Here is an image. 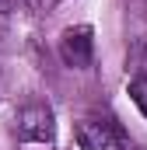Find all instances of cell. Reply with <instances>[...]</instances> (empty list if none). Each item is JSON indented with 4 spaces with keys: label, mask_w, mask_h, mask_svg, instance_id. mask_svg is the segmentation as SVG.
<instances>
[{
    "label": "cell",
    "mask_w": 147,
    "mask_h": 150,
    "mask_svg": "<svg viewBox=\"0 0 147 150\" xmlns=\"http://www.w3.org/2000/svg\"><path fill=\"white\" fill-rule=\"evenodd\" d=\"M74 136L81 150H133V140L126 136V129L116 119H102V115L81 119Z\"/></svg>",
    "instance_id": "2"
},
{
    "label": "cell",
    "mask_w": 147,
    "mask_h": 150,
    "mask_svg": "<svg viewBox=\"0 0 147 150\" xmlns=\"http://www.w3.org/2000/svg\"><path fill=\"white\" fill-rule=\"evenodd\" d=\"M11 133H14V140H18L21 150H53V143H56L53 112L46 105H25L21 112L14 115Z\"/></svg>",
    "instance_id": "1"
},
{
    "label": "cell",
    "mask_w": 147,
    "mask_h": 150,
    "mask_svg": "<svg viewBox=\"0 0 147 150\" xmlns=\"http://www.w3.org/2000/svg\"><path fill=\"white\" fill-rule=\"evenodd\" d=\"M28 0H0V14H21Z\"/></svg>",
    "instance_id": "6"
},
{
    "label": "cell",
    "mask_w": 147,
    "mask_h": 150,
    "mask_svg": "<svg viewBox=\"0 0 147 150\" xmlns=\"http://www.w3.org/2000/svg\"><path fill=\"white\" fill-rule=\"evenodd\" d=\"M130 63H133V70H137V77H147V38L133 49V56H130Z\"/></svg>",
    "instance_id": "5"
},
{
    "label": "cell",
    "mask_w": 147,
    "mask_h": 150,
    "mask_svg": "<svg viewBox=\"0 0 147 150\" xmlns=\"http://www.w3.org/2000/svg\"><path fill=\"white\" fill-rule=\"evenodd\" d=\"M60 56H63V63L74 67V70H88L91 59H95V38H91V28H88V25L67 28L63 38H60Z\"/></svg>",
    "instance_id": "3"
},
{
    "label": "cell",
    "mask_w": 147,
    "mask_h": 150,
    "mask_svg": "<svg viewBox=\"0 0 147 150\" xmlns=\"http://www.w3.org/2000/svg\"><path fill=\"white\" fill-rule=\"evenodd\" d=\"M126 91H130V98H133V105L144 112L147 119V77H133L130 84H126Z\"/></svg>",
    "instance_id": "4"
}]
</instances>
